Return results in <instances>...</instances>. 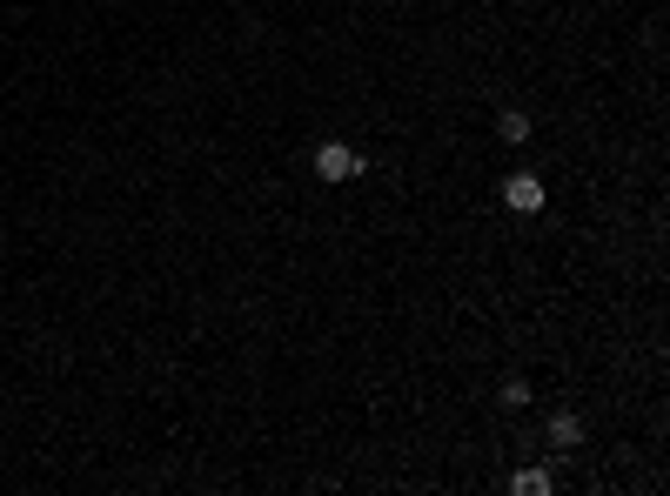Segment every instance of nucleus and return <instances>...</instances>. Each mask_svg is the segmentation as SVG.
I'll list each match as a JSON object with an SVG mask.
<instances>
[{
    "instance_id": "nucleus-3",
    "label": "nucleus",
    "mask_w": 670,
    "mask_h": 496,
    "mask_svg": "<svg viewBox=\"0 0 670 496\" xmlns=\"http://www.w3.org/2000/svg\"><path fill=\"white\" fill-rule=\"evenodd\" d=\"M550 443H557V450H577L583 423H577V416H550Z\"/></svg>"
},
{
    "instance_id": "nucleus-1",
    "label": "nucleus",
    "mask_w": 670,
    "mask_h": 496,
    "mask_svg": "<svg viewBox=\"0 0 670 496\" xmlns=\"http://www.w3.org/2000/svg\"><path fill=\"white\" fill-rule=\"evenodd\" d=\"M362 161H356V148H342V141H329V148H315V175L322 181H349Z\"/></svg>"
},
{
    "instance_id": "nucleus-5",
    "label": "nucleus",
    "mask_w": 670,
    "mask_h": 496,
    "mask_svg": "<svg viewBox=\"0 0 670 496\" xmlns=\"http://www.w3.org/2000/svg\"><path fill=\"white\" fill-rule=\"evenodd\" d=\"M496 135H503V141H530V121H523V114H503V121H496Z\"/></svg>"
},
{
    "instance_id": "nucleus-4",
    "label": "nucleus",
    "mask_w": 670,
    "mask_h": 496,
    "mask_svg": "<svg viewBox=\"0 0 670 496\" xmlns=\"http://www.w3.org/2000/svg\"><path fill=\"white\" fill-rule=\"evenodd\" d=\"M510 490H516V496H550V476H543V470H516Z\"/></svg>"
},
{
    "instance_id": "nucleus-2",
    "label": "nucleus",
    "mask_w": 670,
    "mask_h": 496,
    "mask_svg": "<svg viewBox=\"0 0 670 496\" xmlns=\"http://www.w3.org/2000/svg\"><path fill=\"white\" fill-rule=\"evenodd\" d=\"M503 202H510L516 215H536V208H543V181L536 175H510L503 181Z\"/></svg>"
}]
</instances>
